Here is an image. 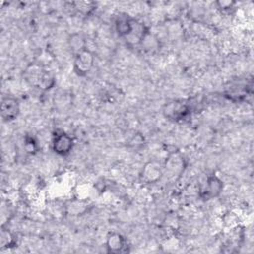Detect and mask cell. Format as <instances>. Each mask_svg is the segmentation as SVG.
Returning <instances> with one entry per match:
<instances>
[{
	"mask_svg": "<svg viewBox=\"0 0 254 254\" xmlns=\"http://www.w3.org/2000/svg\"><path fill=\"white\" fill-rule=\"evenodd\" d=\"M105 247L109 253H122L127 251V243L125 238L117 232H110L105 241Z\"/></svg>",
	"mask_w": 254,
	"mask_h": 254,
	"instance_id": "7",
	"label": "cell"
},
{
	"mask_svg": "<svg viewBox=\"0 0 254 254\" xmlns=\"http://www.w3.org/2000/svg\"><path fill=\"white\" fill-rule=\"evenodd\" d=\"M73 5L75 6L74 8H76L81 14L84 15H88L89 13H91L95 7V4L93 2H74Z\"/></svg>",
	"mask_w": 254,
	"mask_h": 254,
	"instance_id": "12",
	"label": "cell"
},
{
	"mask_svg": "<svg viewBox=\"0 0 254 254\" xmlns=\"http://www.w3.org/2000/svg\"><path fill=\"white\" fill-rule=\"evenodd\" d=\"M94 62L95 58L93 53L86 48L74 55L73 70L78 76H85L92 69Z\"/></svg>",
	"mask_w": 254,
	"mask_h": 254,
	"instance_id": "2",
	"label": "cell"
},
{
	"mask_svg": "<svg viewBox=\"0 0 254 254\" xmlns=\"http://www.w3.org/2000/svg\"><path fill=\"white\" fill-rule=\"evenodd\" d=\"M218 8L222 9V10H229L233 7V5L235 4V2L233 1H218L216 2Z\"/></svg>",
	"mask_w": 254,
	"mask_h": 254,
	"instance_id": "14",
	"label": "cell"
},
{
	"mask_svg": "<svg viewBox=\"0 0 254 254\" xmlns=\"http://www.w3.org/2000/svg\"><path fill=\"white\" fill-rule=\"evenodd\" d=\"M20 113L19 100L11 95L4 96L1 100V117L4 121L15 120Z\"/></svg>",
	"mask_w": 254,
	"mask_h": 254,
	"instance_id": "3",
	"label": "cell"
},
{
	"mask_svg": "<svg viewBox=\"0 0 254 254\" xmlns=\"http://www.w3.org/2000/svg\"><path fill=\"white\" fill-rule=\"evenodd\" d=\"M26 78L31 84L43 90H48L53 87L56 81L55 76L50 71L39 65L30 66L26 70Z\"/></svg>",
	"mask_w": 254,
	"mask_h": 254,
	"instance_id": "1",
	"label": "cell"
},
{
	"mask_svg": "<svg viewBox=\"0 0 254 254\" xmlns=\"http://www.w3.org/2000/svg\"><path fill=\"white\" fill-rule=\"evenodd\" d=\"M52 147L56 154L60 156H66L73 148V140L68 134L62 132L54 137Z\"/></svg>",
	"mask_w": 254,
	"mask_h": 254,
	"instance_id": "4",
	"label": "cell"
},
{
	"mask_svg": "<svg viewBox=\"0 0 254 254\" xmlns=\"http://www.w3.org/2000/svg\"><path fill=\"white\" fill-rule=\"evenodd\" d=\"M15 244H16V240L13 233L8 229H2L1 235H0L1 248L5 249V248L14 247Z\"/></svg>",
	"mask_w": 254,
	"mask_h": 254,
	"instance_id": "11",
	"label": "cell"
},
{
	"mask_svg": "<svg viewBox=\"0 0 254 254\" xmlns=\"http://www.w3.org/2000/svg\"><path fill=\"white\" fill-rule=\"evenodd\" d=\"M136 22L133 18L128 15L118 16L115 21V30L119 37L127 39L133 32Z\"/></svg>",
	"mask_w": 254,
	"mask_h": 254,
	"instance_id": "8",
	"label": "cell"
},
{
	"mask_svg": "<svg viewBox=\"0 0 254 254\" xmlns=\"http://www.w3.org/2000/svg\"><path fill=\"white\" fill-rule=\"evenodd\" d=\"M24 148L26 152L30 155H34L38 152V144L35 139L31 136H26L24 141Z\"/></svg>",
	"mask_w": 254,
	"mask_h": 254,
	"instance_id": "13",
	"label": "cell"
},
{
	"mask_svg": "<svg viewBox=\"0 0 254 254\" xmlns=\"http://www.w3.org/2000/svg\"><path fill=\"white\" fill-rule=\"evenodd\" d=\"M68 45L74 55L86 49L85 40L80 34H72L68 39Z\"/></svg>",
	"mask_w": 254,
	"mask_h": 254,
	"instance_id": "10",
	"label": "cell"
},
{
	"mask_svg": "<svg viewBox=\"0 0 254 254\" xmlns=\"http://www.w3.org/2000/svg\"><path fill=\"white\" fill-rule=\"evenodd\" d=\"M162 175L161 166L159 163L152 161L147 163L142 170V178L147 183L157 182Z\"/></svg>",
	"mask_w": 254,
	"mask_h": 254,
	"instance_id": "9",
	"label": "cell"
},
{
	"mask_svg": "<svg viewBox=\"0 0 254 254\" xmlns=\"http://www.w3.org/2000/svg\"><path fill=\"white\" fill-rule=\"evenodd\" d=\"M164 113L170 119L183 120L190 113V108L187 103L175 101L166 105Z\"/></svg>",
	"mask_w": 254,
	"mask_h": 254,
	"instance_id": "6",
	"label": "cell"
},
{
	"mask_svg": "<svg viewBox=\"0 0 254 254\" xmlns=\"http://www.w3.org/2000/svg\"><path fill=\"white\" fill-rule=\"evenodd\" d=\"M223 187V182L217 176L211 175L206 179V183L202 190L201 195L206 200L215 198L222 192Z\"/></svg>",
	"mask_w": 254,
	"mask_h": 254,
	"instance_id": "5",
	"label": "cell"
}]
</instances>
